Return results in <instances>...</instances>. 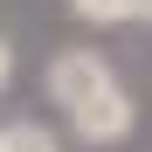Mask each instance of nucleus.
<instances>
[{
  "label": "nucleus",
  "instance_id": "nucleus-4",
  "mask_svg": "<svg viewBox=\"0 0 152 152\" xmlns=\"http://www.w3.org/2000/svg\"><path fill=\"white\" fill-rule=\"evenodd\" d=\"M0 152H62V145H56V132H48V124L21 118V124H7V132H0Z\"/></svg>",
  "mask_w": 152,
  "mask_h": 152
},
{
  "label": "nucleus",
  "instance_id": "nucleus-1",
  "mask_svg": "<svg viewBox=\"0 0 152 152\" xmlns=\"http://www.w3.org/2000/svg\"><path fill=\"white\" fill-rule=\"evenodd\" d=\"M48 104H62V111H83L90 97H104L118 76H111V62L97 56V48H62L56 62H48Z\"/></svg>",
  "mask_w": 152,
  "mask_h": 152
},
{
  "label": "nucleus",
  "instance_id": "nucleus-5",
  "mask_svg": "<svg viewBox=\"0 0 152 152\" xmlns=\"http://www.w3.org/2000/svg\"><path fill=\"white\" fill-rule=\"evenodd\" d=\"M7 76H14V48H7V35H0V90H7Z\"/></svg>",
  "mask_w": 152,
  "mask_h": 152
},
{
  "label": "nucleus",
  "instance_id": "nucleus-2",
  "mask_svg": "<svg viewBox=\"0 0 152 152\" xmlns=\"http://www.w3.org/2000/svg\"><path fill=\"white\" fill-rule=\"evenodd\" d=\"M132 124H138V104H132L118 83H111L104 97H90L83 111H69V132L83 138V145H118V138H132Z\"/></svg>",
  "mask_w": 152,
  "mask_h": 152
},
{
  "label": "nucleus",
  "instance_id": "nucleus-3",
  "mask_svg": "<svg viewBox=\"0 0 152 152\" xmlns=\"http://www.w3.org/2000/svg\"><path fill=\"white\" fill-rule=\"evenodd\" d=\"M69 14L97 28H124V21H152V0H69Z\"/></svg>",
  "mask_w": 152,
  "mask_h": 152
}]
</instances>
